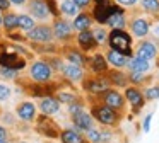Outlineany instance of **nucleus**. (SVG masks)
I'll list each match as a JSON object with an SVG mask.
<instances>
[{"label":"nucleus","mask_w":159,"mask_h":143,"mask_svg":"<svg viewBox=\"0 0 159 143\" xmlns=\"http://www.w3.org/2000/svg\"><path fill=\"white\" fill-rule=\"evenodd\" d=\"M46 3H48L50 14H53V15H58V9H57V3H55V0H46Z\"/></svg>","instance_id":"40"},{"label":"nucleus","mask_w":159,"mask_h":143,"mask_svg":"<svg viewBox=\"0 0 159 143\" xmlns=\"http://www.w3.org/2000/svg\"><path fill=\"white\" fill-rule=\"evenodd\" d=\"M130 29L132 34L137 37H145L149 34V29H151V22H149L145 17H137L130 22Z\"/></svg>","instance_id":"10"},{"label":"nucleus","mask_w":159,"mask_h":143,"mask_svg":"<svg viewBox=\"0 0 159 143\" xmlns=\"http://www.w3.org/2000/svg\"><path fill=\"white\" fill-rule=\"evenodd\" d=\"M91 70H93L94 73H104V72H108V60L99 53L94 54V56L91 58Z\"/></svg>","instance_id":"23"},{"label":"nucleus","mask_w":159,"mask_h":143,"mask_svg":"<svg viewBox=\"0 0 159 143\" xmlns=\"http://www.w3.org/2000/svg\"><path fill=\"white\" fill-rule=\"evenodd\" d=\"M72 121H74V124H75V128L82 129V131H87V129L93 128V118H91V114H86L84 111L74 116Z\"/></svg>","instance_id":"22"},{"label":"nucleus","mask_w":159,"mask_h":143,"mask_svg":"<svg viewBox=\"0 0 159 143\" xmlns=\"http://www.w3.org/2000/svg\"><path fill=\"white\" fill-rule=\"evenodd\" d=\"M12 3H16V5H22V3H26V0H11Z\"/></svg>","instance_id":"47"},{"label":"nucleus","mask_w":159,"mask_h":143,"mask_svg":"<svg viewBox=\"0 0 159 143\" xmlns=\"http://www.w3.org/2000/svg\"><path fill=\"white\" fill-rule=\"evenodd\" d=\"M110 78H94V80H87L84 84V89L91 94H104L110 89Z\"/></svg>","instance_id":"9"},{"label":"nucleus","mask_w":159,"mask_h":143,"mask_svg":"<svg viewBox=\"0 0 159 143\" xmlns=\"http://www.w3.org/2000/svg\"><path fill=\"white\" fill-rule=\"evenodd\" d=\"M144 99H145V101H156V99H159V87H149V89H145Z\"/></svg>","instance_id":"34"},{"label":"nucleus","mask_w":159,"mask_h":143,"mask_svg":"<svg viewBox=\"0 0 159 143\" xmlns=\"http://www.w3.org/2000/svg\"><path fill=\"white\" fill-rule=\"evenodd\" d=\"M110 82L111 84H115V85H118V87H125V85L128 84V77L127 75H123L121 72H118V70H113V72H110Z\"/></svg>","instance_id":"28"},{"label":"nucleus","mask_w":159,"mask_h":143,"mask_svg":"<svg viewBox=\"0 0 159 143\" xmlns=\"http://www.w3.org/2000/svg\"><path fill=\"white\" fill-rule=\"evenodd\" d=\"M29 10H31V14L36 19H46L50 14L48 3L45 0H31L29 2Z\"/></svg>","instance_id":"13"},{"label":"nucleus","mask_w":159,"mask_h":143,"mask_svg":"<svg viewBox=\"0 0 159 143\" xmlns=\"http://www.w3.org/2000/svg\"><path fill=\"white\" fill-rule=\"evenodd\" d=\"M9 95H11V89H9L7 85L0 84V101H5V99H9Z\"/></svg>","instance_id":"38"},{"label":"nucleus","mask_w":159,"mask_h":143,"mask_svg":"<svg viewBox=\"0 0 159 143\" xmlns=\"http://www.w3.org/2000/svg\"><path fill=\"white\" fill-rule=\"evenodd\" d=\"M128 68L130 72H139V73H145V72L151 70V63L149 60H144L140 56H132L128 60Z\"/></svg>","instance_id":"18"},{"label":"nucleus","mask_w":159,"mask_h":143,"mask_svg":"<svg viewBox=\"0 0 159 143\" xmlns=\"http://www.w3.org/2000/svg\"><path fill=\"white\" fill-rule=\"evenodd\" d=\"M156 54H157V48H156V44L151 43V41H142L137 46V56L144 58V60L151 61L152 58H156Z\"/></svg>","instance_id":"14"},{"label":"nucleus","mask_w":159,"mask_h":143,"mask_svg":"<svg viewBox=\"0 0 159 143\" xmlns=\"http://www.w3.org/2000/svg\"><path fill=\"white\" fill-rule=\"evenodd\" d=\"M5 138H7V131H5V128L0 126V140H5Z\"/></svg>","instance_id":"46"},{"label":"nucleus","mask_w":159,"mask_h":143,"mask_svg":"<svg viewBox=\"0 0 159 143\" xmlns=\"http://www.w3.org/2000/svg\"><path fill=\"white\" fill-rule=\"evenodd\" d=\"M57 99H58L60 102H65V104H74V102H77V95L67 94V92H58V94H57Z\"/></svg>","instance_id":"32"},{"label":"nucleus","mask_w":159,"mask_h":143,"mask_svg":"<svg viewBox=\"0 0 159 143\" xmlns=\"http://www.w3.org/2000/svg\"><path fill=\"white\" fill-rule=\"evenodd\" d=\"M125 99H127V101L135 107V112H137L145 102L144 94H142L139 89H135V87H127V90H125Z\"/></svg>","instance_id":"12"},{"label":"nucleus","mask_w":159,"mask_h":143,"mask_svg":"<svg viewBox=\"0 0 159 143\" xmlns=\"http://www.w3.org/2000/svg\"><path fill=\"white\" fill-rule=\"evenodd\" d=\"M72 27L67 20H57L55 26H53V34H55L58 39H67V37H70V34H72Z\"/></svg>","instance_id":"21"},{"label":"nucleus","mask_w":159,"mask_h":143,"mask_svg":"<svg viewBox=\"0 0 159 143\" xmlns=\"http://www.w3.org/2000/svg\"><path fill=\"white\" fill-rule=\"evenodd\" d=\"M29 73H31V78L34 82L45 84V82H48L50 78H52L53 70H52V65H48L46 61H34V63L31 65Z\"/></svg>","instance_id":"3"},{"label":"nucleus","mask_w":159,"mask_h":143,"mask_svg":"<svg viewBox=\"0 0 159 143\" xmlns=\"http://www.w3.org/2000/svg\"><path fill=\"white\" fill-rule=\"evenodd\" d=\"M77 43L79 46L82 48L84 51H91L98 46V41L94 37V32L91 29H86V31H80L79 36H77Z\"/></svg>","instance_id":"11"},{"label":"nucleus","mask_w":159,"mask_h":143,"mask_svg":"<svg viewBox=\"0 0 159 143\" xmlns=\"http://www.w3.org/2000/svg\"><path fill=\"white\" fill-rule=\"evenodd\" d=\"M139 0H116V3H120V5H125V7H132L135 5Z\"/></svg>","instance_id":"42"},{"label":"nucleus","mask_w":159,"mask_h":143,"mask_svg":"<svg viewBox=\"0 0 159 143\" xmlns=\"http://www.w3.org/2000/svg\"><path fill=\"white\" fill-rule=\"evenodd\" d=\"M39 109H41L43 114L50 116V114H55V112H58L60 109V101L55 97H52V95H46V97H43L41 104H39Z\"/></svg>","instance_id":"15"},{"label":"nucleus","mask_w":159,"mask_h":143,"mask_svg":"<svg viewBox=\"0 0 159 143\" xmlns=\"http://www.w3.org/2000/svg\"><path fill=\"white\" fill-rule=\"evenodd\" d=\"M62 73L65 75V77L69 78V80H72V82H79V80H82V77H84L82 68H80L79 65H74V63L63 65Z\"/></svg>","instance_id":"17"},{"label":"nucleus","mask_w":159,"mask_h":143,"mask_svg":"<svg viewBox=\"0 0 159 143\" xmlns=\"http://www.w3.org/2000/svg\"><path fill=\"white\" fill-rule=\"evenodd\" d=\"M0 67L22 70L26 67V60L21 58L17 53H14V51H5V53H0Z\"/></svg>","instance_id":"5"},{"label":"nucleus","mask_w":159,"mask_h":143,"mask_svg":"<svg viewBox=\"0 0 159 143\" xmlns=\"http://www.w3.org/2000/svg\"><path fill=\"white\" fill-rule=\"evenodd\" d=\"M151 121H152V114H147L144 119V131H151Z\"/></svg>","instance_id":"41"},{"label":"nucleus","mask_w":159,"mask_h":143,"mask_svg":"<svg viewBox=\"0 0 159 143\" xmlns=\"http://www.w3.org/2000/svg\"><path fill=\"white\" fill-rule=\"evenodd\" d=\"M53 36H55V34H53V31L50 29L48 26L33 27V29L28 32V37L31 41H36V43H48V41H52Z\"/></svg>","instance_id":"8"},{"label":"nucleus","mask_w":159,"mask_h":143,"mask_svg":"<svg viewBox=\"0 0 159 143\" xmlns=\"http://www.w3.org/2000/svg\"><path fill=\"white\" fill-rule=\"evenodd\" d=\"M2 24H4V17L0 15V26H2Z\"/></svg>","instance_id":"49"},{"label":"nucleus","mask_w":159,"mask_h":143,"mask_svg":"<svg viewBox=\"0 0 159 143\" xmlns=\"http://www.w3.org/2000/svg\"><path fill=\"white\" fill-rule=\"evenodd\" d=\"M91 112H93V118H96L98 121L104 126H115L120 121V114H118L113 107L106 106L104 102L99 106H93V111Z\"/></svg>","instance_id":"2"},{"label":"nucleus","mask_w":159,"mask_h":143,"mask_svg":"<svg viewBox=\"0 0 159 143\" xmlns=\"http://www.w3.org/2000/svg\"><path fill=\"white\" fill-rule=\"evenodd\" d=\"M4 27L7 31H12V29H16V27H19V15H16V14H7V15L4 17Z\"/></svg>","instance_id":"29"},{"label":"nucleus","mask_w":159,"mask_h":143,"mask_svg":"<svg viewBox=\"0 0 159 143\" xmlns=\"http://www.w3.org/2000/svg\"><path fill=\"white\" fill-rule=\"evenodd\" d=\"M19 27L24 31H31L34 27V20L29 15H19Z\"/></svg>","instance_id":"31"},{"label":"nucleus","mask_w":159,"mask_h":143,"mask_svg":"<svg viewBox=\"0 0 159 143\" xmlns=\"http://www.w3.org/2000/svg\"><path fill=\"white\" fill-rule=\"evenodd\" d=\"M142 9L149 14L159 12V0H142Z\"/></svg>","instance_id":"30"},{"label":"nucleus","mask_w":159,"mask_h":143,"mask_svg":"<svg viewBox=\"0 0 159 143\" xmlns=\"http://www.w3.org/2000/svg\"><path fill=\"white\" fill-rule=\"evenodd\" d=\"M0 143H9L7 140H0Z\"/></svg>","instance_id":"50"},{"label":"nucleus","mask_w":159,"mask_h":143,"mask_svg":"<svg viewBox=\"0 0 159 143\" xmlns=\"http://www.w3.org/2000/svg\"><path fill=\"white\" fill-rule=\"evenodd\" d=\"M69 111H70L72 116H75V114H79V112H82L84 109H82L80 104H75V102H74V104H69Z\"/></svg>","instance_id":"39"},{"label":"nucleus","mask_w":159,"mask_h":143,"mask_svg":"<svg viewBox=\"0 0 159 143\" xmlns=\"http://www.w3.org/2000/svg\"><path fill=\"white\" fill-rule=\"evenodd\" d=\"M65 58L69 60V63H74V65H79V67H84L86 65V56H84L80 51H77V50H69L65 53Z\"/></svg>","instance_id":"26"},{"label":"nucleus","mask_w":159,"mask_h":143,"mask_svg":"<svg viewBox=\"0 0 159 143\" xmlns=\"http://www.w3.org/2000/svg\"><path fill=\"white\" fill-rule=\"evenodd\" d=\"M74 29L75 31H86V29H91V26H93V19H91L89 14H77L75 19H74Z\"/></svg>","instance_id":"24"},{"label":"nucleus","mask_w":159,"mask_h":143,"mask_svg":"<svg viewBox=\"0 0 159 143\" xmlns=\"http://www.w3.org/2000/svg\"><path fill=\"white\" fill-rule=\"evenodd\" d=\"M93 32H94V37H96L98 44H103L104 41H108V36H110V32H106L103 27H98V29L93 31Z\"/></svg>","instance_id":"33"},{"label":"nucleus","mask_w":159,"mask_h":143,"mask_svg":"<svg viewBox=\"0 0 159 143\" xmlns=\"http://www.w3.org/2000/svg\"><path fill=\"white\" fill-rule=\"evenodd\" d=\"M103 102L110 107H113L115 111H123L125 109V97L118 90H113V89H108L103 94Z\"/></svg>","instance_id":"7"},{"label":"nucleus","mask_w":159,"mask_h":143,"mask_svg":"<svg viewBox=\"0 0 159 143\" xmlns=\"http://www.w3.org/2000/svg\"><path fill=\"white\" fill-rule=\"evenodd\" d=\"M16 72L17 70H14V68H7V67L0 68V73L4 75L5 78H16Z\"/></svg>","instance_id":"37"},{"label":"nucleus","mask_w":159,"mask_h":143,"mask_svg":"<svg viewBox=\"0 0 159 143\" xmlns=\"http://www.w3.org/2000/svg\"><path fill=\"white\" fill-rule=\"evenodd\" d=\"M11 5V0H0V10H7Z\"/></svg>","instance_id":"44"},{"label":"nucleus","mask_w":159,"mask_h":143,"mask_svg":"<svg viewBox=\"0 0 159 143\" xmlns=\"http://www.w3.org/2000/svg\"><path fill=\"white\" fill-rule=\"evenodd\" d=\"M87 140H89L91 143H101V131L99 129H87Z\"/></svg>","instance_id":"35"},{"label":"nucleus","mask_w":159,"mask_h":143,"mask_svg":"<svg viewBox=\"0 0 159 143\" xmlns=\"http://www.w3.org/2000/svg\"><path fill=\"white\" fill-rule=\"evenodd\" d=\"M74 2L77 3V7H79V9H84V7H87L91 3V0H74Z\"/></svg>","instance_id":"43"},{"label":"nucleus","mask_w":159,"mask_h":143,"mask_svg":"<svg viewBox=\"0 0 159 143\" xmlns=\"http://www.w3.org/2000/svg\"><path fill=\"white\" fill-rule=\"evenodd\" d=\"M94 5H110V0H94Z\"/></svg>","instance_id":"45"},{"label":"nucleus","mask_w":159,"mask_h":143,"mask_svg":"<svg viewBox=\"0 0 159 143\" xmlns=\"http://www.w3.org/2000/svg\"><path fill=\"white\" fill-rule=\"evenodd\" d=\"M17 116H19V119H22L26 123L33 121L36 116L34 104H31V102H22V104H19L17 106Z\"/></svg>","instance_id":"16"},{"label":"nucleus","mask_w":159,"mask_h":143,"mask_svg":"<svg viewBox=\"0 0 159 143\" xmlns=\"http://www.w3.org/2000/svg\"><path fill=\"white\" fill-rule=\"evenodd\" d=\"M128 80L132 82V84H142V82L145 80L144 73H139V72H132L130 77H128Z\"/></svg>","instance_id":"36"},{"label":"nucleus","mask_w":159,"mask_h":143,"mask_svg":"<svg viewBox=\"0 0 159 143\" xmlns=\"http://www.w3.org/2000/svg\"><path fill=\"white\" fill-rule=\"evenodd\" d=\"M60 10H62V14L70 15V17H75L79 14V7H77V3L74 0H63L60 3Z\"/></svg>","instance_id":"27"},{"label":"nucleus","mask_w":159,"mask_h":143,"mask_svg":"<svg viewBox=\"0 0 159 143\" xmlns=\"http://www.w3.org/2000/svg\"><path fill=\"white\" fill-rule=\"evenodd\" d=\"M36 128H38V131L41 133V135L48 136V138H57V136H60V128L57 126V123H53L50 118H46V114L38 119Z\"/></svg>","instance_id":"6"},{"label":"nucleus","mask_w":159,"mask_h":143,"mask_svg":"<svg viewBox=\"0 0 159 143\" xmlns=\"http://www.w3.org/2000/svg\"><path fill=\"white\" fill-rule=\"evenodd\" d=\"M19 143H28V141H19Z\"/></svg>","instance_id":"51"},{"label":"nucleus","mask_w":159,"mask_h":143,"mask_svg":"<svg viewBox=\"0 0 159 143\" xmlns=\"http://www.w3.org/2000/svg\"><path fill=\"white\" fill-rule=\"evenodd\" d=\"M120 12H123V9H121L120 5H111V3L110 5H94L93 19L96 20V22H99L101 26H104L113 14H120Z\"/></svg>","instance_id":"4"},{"label":"nucleus","mask_w":159,"mask_h":143,"mask_svg":"<svg viewBox=\"0 0 159 143\" xmlns=\"http://www.w3.org/2000/svg\"><path fill=\"white\" fill-rule=\"evenodd\" d=\"M108 26L111 29H125L127 26V19H125V12H120V14H113V15L108 19Z\"/></svg>","instance_id":"25"},{"label":"nucleus","mask_w":159,"mask_h":143,"mask_svg":"<svg viewBox=\"0 0 159 143\" xmlns=\"http://www.w3.org/2000/svg\"><path fill=\"white\" fill-rule=\"evenodd\" d=\"M60 138H62L63 143H91L89 140H86L79 131L75 129H63L60 133Z\"/></svg>","instance_id":"20"},{"label":"nucleus","mask_w":159,"mask_h":143,"mask_svg":"<svg viewBox=\"0 0 159 143\" xmlns=\"http://www.w3.org/2000/svg\"><path fill=\"white\" fill-rule=\"evenodd\" d=\"M154 34L159 37V26H156V27H154Z\"/></svg>","instance_id":"48"},{"label":"nucleus","mask_w":159,"mask_h":143,"mask_svg":"<svg viewBox=\"0 0 159 143\" xmlns=\"http://www.w3.org/2000/svg\"><path fill=\"white\" fill-rule=\"evenodd\" d=\"M106 60H108V63H111L115 68H123L125 65H128V56H125L123 53H120V51H116V50L108 51Z\"/></svg>","instance_id":"19"},{"label":"nucleus","mask_w":159,"mask_h":143,"mask_svg":"<svg viewBox=\"0 0 159 143\" xmlns=\"http://www.w3.org/2000/svg\"><path fill=\"white\" fill-rule=\"evenodd\" d=\"M108 43H110L111 50H116L123 53L125 56L132 58V36L125 29H111L110 36H108Z\"/></svg>","instance_id":"1"}]
</instances>
